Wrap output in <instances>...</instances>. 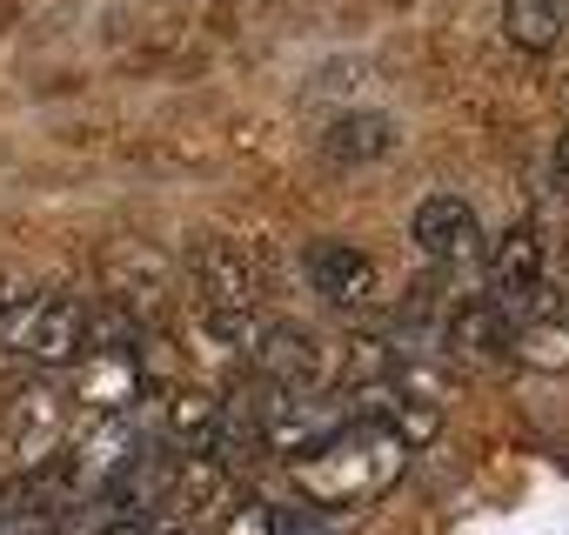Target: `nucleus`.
Returning <instances> with one entry per match:
<instances>
[{
  "label": "nucleus",
  "instance_id": "nucleus-1",
  "mask_svg": "<svg viewBox=\"0 0 569 535\" xmlns=\"http://www.w3.org/2000/svg\"><path fill=\"white\" fill-rule=\"evenodd\" d=\"M0 355H21L34 369H68L88 355V309H74L68 295H41L21 289L0 302Z\"/></svg>",
  "mask_w": 569,
  "mask_h": 535
},
{
  "label": "nucleus",
  "instance_id": "nucleus-2",
  "mask_svg": "<svg viewBox=\"0 0 569 535\" xmlns=\"http://www.w3.org/2000/svg\"><path fill=\"white\" fill-rule=\"evenodd\" d=\"M402 442L389 428H342L322 455H309V488L329 495V502H356V495H376L396 468H402Z\"/></svg>",
  "mask_w": 569,
  "mask_h": 535
},
{
  "label": "nucleus",
  "instance_id": "nucleus-3",
  "mask_svg": "<svg viewBox=\"0 0 569 535\" xmlns=\"http://www.w3.org/2000/svg\"><path fill=\"white\" fill-rule=\"evenodd\" d=\"M241 355L261 375V388H274V395H316L329 382V349L296 322H254Z\"/></svg>",
  "mask_w": 569,
  "mask_h": 535
},
{
  "label": "nucleus",
  "instance_id": "nucleus-4",
  "mask_svg": "<svg viewBox=\"0 0 569 535\" xmlns=\"http://www.w3.org/2000/svg\"><path fill=\"white\" fill-rule=\"evenodd\" d=\"M302 282L329 302V309H369L382 275H376V261L349 241H309L302 248Z\"/></svg>",
  "mask_w": 569,
  "mask_h": 535
},
{
  "label": "nucleus",
  "instance_id": "nucleus-5",
  "mask_svg": "<svg viewBox=\"0 0 569 535\" xmlns=\"http://www.w3.org/2000/svg\"><path fill=\"white\" fill-rule=\"evenodd\" d=\"M542 282H549V268H542V234L536 228H509L489 254V295L502 315H529L542 302Z\"/></svg>",
  "mask_w": 569,
  "mask_h": 535
},
{
  "label": "nucleus",
  "instance_id": "nucleus-6",
  "mask_svg": "<svg viewBox=\"0 0 569 535\" xmlns=\"http://www.w3.org/2000/svg\"><path fill=\"white\" fill-rule=\"evenodd\" d=\"M409 241L429 261H476L482 254V221H476V208L462 194H429L409 214Z\"/></svg>",
  "mask_w": 569,
  "mask_h": 535
},
{
  "label": "nucleus",
  "instance_id": "nucleus-7",
  "mask_svg": "<svg viewBox=\"0 0 569 535\" xmlns=\"http://www.w3.org/2000/svg\"><path fill=\"white\" fill-rule=\"evenodd\" d=\"M74 395L88 408H101V415H128L141 402V355H134V342H101V355L81 362Z\"/></svg>",
  "mask_w": 569,
  "mask_h": 535
},
{
  "label": "nucleus",
  "instance_id": "nucleus-8",
  "mask_svg": "<svg viewBox=\"0 0 569 535\" xmlns=\"http://www.w3.org/2000/svg\"><path fill=\"white\" fill-rule=\"evenodd\" d=\"M61 395L54 388H28L21 402H14V415H8V455H14V468H41L54 448H61Z\"/></svg>",
  "mask_w": 569,
  "mask_h": 535
},
{
  "label": "nucleus",
  "instance_id": "nucleus-9",
  "mask_svg": "<svg viewBox=\"0 0 569 535\" xmlns=\"http://www.w3.org/2000/svg\"><path fill=\"white\" fill-rule=\"evenodd\" d=\"M396 148V121L382 114V108H349L342 121H329V134H322V154L329 161H342V168H362V161H382Z\"/></svg>",
  "mask_w": 569,
  "mask_h": 535
},
{
  "label": "nucleus",
  "instance_id": "nucleus-10",
  "mask_svg": "<svg viewBox=\"0 0 569 535\" xmlns=\"http://www.w3.org/2000/svg\"><path fill=\"white\" fill-rule=\"evenodd\" d=\"M562 28H569L562 0H502V34L522 54H549L562 41Z\"/></svg>",
  "mask_w": 569,
  "mask_h": 535
},
{
  "label": "nucleus",
  "instance_id": "nucleus-11",
  "mask_svg": "<svg viewBox=\"0 0 569 535\" xmlns=\"http://www.w3.org/2000/svg\"><path fill=\"white\" fill-rule=\"evenodd\" d=\"M509 335H516V322H509L496 302H462V315H456V342H462V349H476V355H502Z\"/></svg>",
  "mask_w": 569,
  "mask_h": 535
},
{
  "label": "nucleus",
  "instance_id": "nucleus-12",
  "mask_svg": "<svg viewBox=\"0 0 569 535\" xmlns=\"http://www.w3.org/2000/svg\"><path fill=\"white\" fill-rule=\"evenodd\" d=\"M268 522H274V515H268V508H241V515H234V528H228V535H268Z\"/></svg>",
  "mask_w": 569,
  "mask_h": 535
},
{
  "label": "nucleus",
  "instance_id": "nucleus-13",
  "mask_svg": "<svg viewBox=\"0 0 569 535\" xmlns=\"http://www.w3.org/2000/svg\"><path fill=\"white\" fill-rule=\"evenodd\" d=\"M556 174H562V188H569V141H562V161H556Z\"/></svg>",
  "mask_w": 569,
  "mask_h": 535
}]
</instances>
